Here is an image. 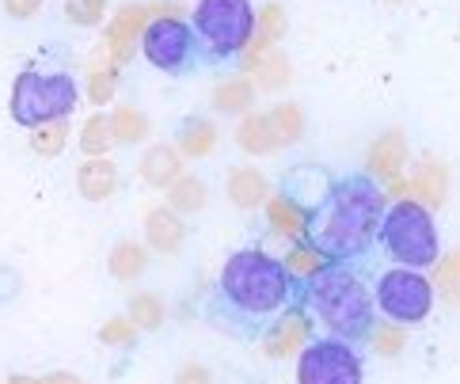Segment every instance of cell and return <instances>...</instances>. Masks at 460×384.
<instances>
[{
    "label": "cell",
    "instance_id": "cell-18",
    "mask_svg": "<svg viewBox=\"0 0 460 384\" xmlns=\"http://www.w3.org/2000/svg\"><path fill=\"white\" fill-rule=\"evenodd\" d=\"M407 191L415 194V202H422L426 210L441 206L446 202V191H449V175H446V168H441L438 160H419L415 168H411Z\"/></svg>",
    "mask_w": 460,
    "mask_h": 384
},
{
    "label": "cell",
    "instance_id": "cell-38",
    "mask_svg": "<svg viewBox=\"0 0 460 384\" xmlns=\"http://www.w3.org/2000/svg\"><path fill=\"white\" fill-rule=\"evenodd\" d=\"M175 384H213V373L206 365H183V370L175 373Z\"/></svg>",
    "mask_w": 460,
    "mask_h": 384
},
{
    "label": "cell",
    "instance_id": "cell-4",
    "mask_svg": "<svg viewBox=\"0 0 460 384\" xmlns=\"http://www.w3.org/2000/svg\"><path fill=\"white\" fill-rule=\"evenodd\" d=\"M190 31L202 65H225L240 58L255 35L252 0H199L190 12Z\"/></svg>",
    "mask_w": 460,
    "mask_h": 384
},
{
    "label": "cell",
    "instance_id": "cell-7",
    "mask_svg": "<svg viewBox=\"0 0 460 384\" xmlns=\"http://www.w3.org/2000/svg\"><path fill=\"white\" fill-rule=\"evenodd\" d=\"M373 305L376 312L385 316L388 324H422L434 308V286L422 271H411V266H392L376 278V290H373Z\"/></svg>",
    "mask_w": 460,
    "mask_h": 384
},
{
    "label": "cell",
    "instance_id": "cell-21",
    "mask_svg": "<svg viewBox=\"0 0 460 384\" xmlns=\"http://www.w3.org/2000/svg\"><path fill=\"white\" fill-rule=\"evenodd\" d=\"M267 221L278 237H289V240H305V225H308V210L297 206L289 194H270L267 198Z\"/></svg>",
    "mask_w": 460,
    "mask_h": 384
},
{
    "label": "cell",
    "instance_id": "cell-9",
    "mask_svg": "<svg viewBox=\"0 0 460 384\" xmlns=\"http://www.w3.org/2000/svg\"><path fill=\"white\" fill-rule=\"evenodd\" d=\"M297 384H361L358 346L335 335H312L297 354Z\"/></svg>",
    "mask_w": 460,
    "mask_h": 384
},
{
    "label": "cell",
    "instance_id": "cell-17",
    "mask_svg": "<svg viewBox=\"0 0 460 384\" xmlns=\"http://www.w3.org/2000/svg\"><path fill=\"white\" fill-rule=\"evenodd\" d=\"M119 187V168L111 164V156H88L76 168V194L84 202H107Z\"/></svg>",
    "mask_w": 460,
    "mask_h": 384
},
{
    "label": "cell",
    "instance_id": "cell-24",
    "mask_svg": "<svg viewBox=\"0 0 460 384\" xmlns=\"http://www.w3.org/2000/svg\"><path fill=\"white\" fill-rule=\"evenodd\" d=\"M252 85L259 88V92H278V88H286L289 85V73H293V65H289V58L282 54V49H267L255 65H252Z\"/></svg>",
    "mask_w": 460,
    "mask_h": 384
},
{
    "label": "cell",
    "instance_id": "cell-19",
    "mask_svg": "<svg viewBox=\"0 0 460 384\" xmlns=\"http://www.w3.org/2000/svg\"><path fill=\"white\" fill-rule=\"evenodd\" d=\"M213 145H217V126L202 114H190V119L179 122L175 129V148L183 160H202L213 153Z\"/></svg>",
    "mask_w": 460,
    "mask_h": 384
},
{
    "label": "cell",
    "instance_id": "cell-16",
    "mask_svg": "<svg viewBox=\"0 0 460 384\" xmlns=\"http://www.w3.org/2000/svg\"><path fill=\"white\" fill-rule=\"evenodd\" d=\"M225 191H228V198H233V206H240V210L267 206V198L274 194L270 191V179L262 175L259 168H252V164H240V168L228 172L225 175Z\"/></svg>",
    "mask_w": 460,
    "mask_h": 384
},
{
    "label": "cell",
    "instance_id": "cell-37",
    "mask_svg": "<svg viewBox=\"0 0 460 384\" xmlns=\"http://www.w3.org/2000/svg\"><path fill=\"white\" fill-rule=\"evenodd\" d=\"M4 12L12 20H35L42 12V0H4Z\"/></svg>",
    "mask_w": 460,
    "mask_h": 384
},
{
    "label": "cell",
    "instance_id": "cell-42",
    "mask_svg": "<svg viewBox=\"0 0 460 384\" xmlns=\"http://www.w3.org/2000/svg\"><path fill=\"white\" fill-rule=\"evenodd\" d=\"M0 384H4V380H0Z\"/></svg>",
    "mask_w": 460,
    "mask_h": 384
},
{
    "label": "cell",
    "instance_id": "cell-28",
    "mask_svg": "<svg viewBox=\"0 0 460 384\" xmlns=\"http://www.w3.org/2000/svg\"><path fill=\"white\" fill-rule=\"evenodd\" d=\"M126 316L137 331H156L164 324V316H168V308H164V300L156 293H134L126 305Z\"/></svg>",
    "mask_w": 460,
    "mask_h": 384
},
{
    "label": "cell",
    "instance_id": "cell-8",
    "mask_svg": "<svg viewBox=\"0 0 460 384\" xmlns=\"http://www.w3.org/2000/svg\"><path fill=\"white\" fill-rule=\"evenodd\" d=\"M141 54L153 69L168 73V76H187L202 65L199 58V42H194L190 23H183L179 15H160L149 20L141 31Z\"/></svg>",
    "mask_w": 460,
    "mask_h": 384
},
{
    "label": "cell",
    "instance_id": "cell-39",
    "mask_svg": "<svg viewBox=\"0 0 460 384\" xmlns=\"http://www.w3.org/2000/svg\"><path fill=\"white\" fill-rule=\"evenodd\" d=\"M42 384H84V380H80L76 373H65V370H58V373H46V377H42Z\"/></svg>",
    "mask_w": 460,
    "mask_h": 384
},
{
    "label": "cell",
    "instance_id": "cell-26",
    "mask_svg": "<svg viewBox=\"0 0 460 384\" xmlns=\"http://www.w3.org/2000/svg\"><path fill=\"white\" fill-rule=\"evenodd\" d=\"M111 138H114V145H137V141L149 138V119L129 103L114 107L111 111Z\"/></svg>",
    "mask_w": 460,
    "mask_h": 384
},
{
    "label": "cell",
    "instance_id": "cell-31",
    "mask_svg": "<svg viewBox=\"0 0 460 384\" xmlns=\"http://www.w3.org/2000/svg\"><path fill=\"white\" fill-rule=\"evenodd\" d=\"M270 126L278 133V141L293 145V141H301V133H305V114H301L297 103H278L270 111Z\"/></svg>",
    "mask_w": 460,
    "mask_h": 384
},
{
    "label": "cell",
    "instance_id": "cell-12",
    "mask_svg": "<svg viewBox=\"0 0 460 384\" xmlns=\"http://www.w3.org/2000/svg\"><path fill=\"white\" fill-rule=\"evenodd\" d=\"M407 164V138L400 129H388L381 133L373 145H369V156H366V175H373L376 183H392Z\"/></svg>",
    "mask_w": 460,
    "mask_h": 384
},
{
    "label": "cell",
    "instance_id": "cell-11",
    "mask_svg": "<svg viewBox=\"0 0 460 384\" xmlns=\"http://www.w3.org/2000/svg\"><path fill=\"white\" fill-rule=\"evenodd\" d=\"M145 23H149V15H145L141 4H129L122 8L114 20L107 23V39H103V49H107V58L111 65H126L129 58H134V49L141 42V31Z\"/></svg>",
    "mask_w": 460,
    "mask_h": 384
},
{
    "label": "cell",
    "instance_id": "cell-33",
    "mask_svg": "<svg viewBox=\"0 0 460 384\" xmlns=\"http://www.w3.org/2000/svg\"><path fill=\"white\" fill-rule=\"evenodd\" d=\"M366 343H373L376 354L396 358L400 350L407 346V335H403V327H400V324H388V320H381V324H373V331H369V339H366Z\"/></svg>",
    "mask_w": 460,
    "mask_h": 384
},
{
    "label": "cell",
    "instance_id": "cell-1",
    "mask_svg": "<svg viewBox=\"0 0 460 384\" xmlns=\"http://www.w3.org/2000/svg\"><path fill=\"white\" fill-rule=\"evenodd\" d=\"M297 293H301V278H293L282 259L267 255L262 247H240L221 266L206 316L225 335L255 343L259 331L278 312L297 305Z\"/></svg>",
    "mask_w": 460,
    "mask_h": 384
},
{
    "label": "cell",
    "instance_id": "cell-40",
    "mask_svg": "<svg viewBox=\"0 0 460 384\" xmlns=\"http://www.w3.org/2000/svg\"><path fill=\"white\" fill-rule=\"evenodd\" d=\"M4 384H42V377H27V373H15V377H8Z\"/></svg>",
    "mask_w": 460,
    "mask_h": 384
},
{
    "label": "cell",
    "instance_id": "cell-27",
    "mask_svg": "<svg viewBox=\"0 0 460 384\" xmlns=\"http://www.w3.org/2000/svg\"><path fill=\"white\" fill-rule=\"evenodd\" d=\"M111 145H114V138H111V114H103V111L88 114V122H84V129H80V138H76V148L84 156H107Z\"/></svg>",
    "mask_w": 460,
    "mask_h": 384
},
{
    "label": "cell",
    "instance_id": "cell-6",
    "mask_svg": "<svg viewBox=\"0 0 460 384\" xmlns=\"http://www.w3.org/2000/svg\"><path fill=\"white\" fill-rule=\"evenodd\" d=\"M80 103V85L73 73L54 69V73H42V69H23L12 85V103L8 114L15 126L23 129H35L42 122H58V119H69Z\"/></svg>",
    "mask_w": 460,
    "mask_h": 384
},
{
    "label": "cell",
    "instance_id": "cell-14",
    "mask_svg": "<svg viewBox=\"0 0 460 384\" xmlns=\"http://www.w3.org/2000/svg\"><path fill=\"white\" fill-rule=\"evenodd\" d=\"M183 240H187L183 217L168 206L149 210V217H145V247H153L160 255H175L179 247H183Z\"/></svg>",
    "mask_w": 460,
    "mask_h": 384
},
{
    "label": "cell",
    "instance_id": "cell-5",
    "mask_svg": "<svg viewBox=\"0 0 460 384\" xmlns=\"http://www.w3.org/2000/svg\"><path fill=\"white\" fill-rule=\"evenodd\" d=\"M376 244L385 247V255L396 266H411V271H426L441 255L434 217L415 198H400V202L385 210L381 228H376Z\"/></svg>",
    "mask_w": 460,
    "mask_h": 384
},
{
    "label": "cell",
    "instance_id": "cell-34",
    "mask_svg": "<svg viewBox=\"0 0 460 384\" xmlns=\"http://www.w3.org/2000/svg\"><path fill=\"white\" fill-rule=\"evenodd\" d=\"M65 20L76 27H100L107 20V0H65Z\"/></svg>",
    "mask_w": 460,
    "mask_h": 384
},
{
    "label": "cell",
    "instance_id": "cell-32",
    "mask_svg": "<svg viewBox=\"0 0 460 384\" xmlns=\"http://www.w3.org/2000/svg\"><path fill=\"white\" fill-rule=\"evenodd\" d=\"M282 263L289 266V274H293V278H301V281L316 274L320 266H327V259H323L308 240H297V244H293V247H289V255H286Z\"/></svg>",
    "mask_w": 460,
    "mask_h": 384
},
{
    "label": "cell",
    "instance_id": "cell-10",
    "mask_svg": "<svg viewBox=\"0 0 460 384\" xmlns=\"http://www.w3.org/2000/svg\"><path fill=\"white\" fill-rule=\"evenodd\" d=\"M316 335V324L308 320V312L301 308V305H289V308H282L274 316V320L259 331V350L267 358H274V362H282V358H289V354H301V346Z\"/></svg>",
    "mask_w": 460,
    "mask_h": 384
},
{
    "label": "cell",
    "instance_id": "cell-29",
    "mask_svg": "<svg viewBox=\"0 0 460 384\" xmlns=\"http://www.w3.org/2000/svg\"><path fill=\"white\" fill-rule=\"evenodd\" d=\"M430 286H434V293H441V300H449V305H460V252L438 255Z\"/></svg>",
    "mask_w": 460,
    "mask_h": 384
},
{
    "label": "cell",
    "instance_id": "cell-15",
    "mask_svg": "<svg viewBox=\"0 0 460 384\" xmlns=\"http://www.w3.org/2000/svg\"><path fill=\"white\" fill-rule=\"evenodd\" d=\"M137 175L149 183V187L168 191L172 183L183 175V156H179V148L168 145V141L149 145V148H145V156H141V164H137Z\"/></svg>",
    "mask_w": 460,
    "mask_h": 384
},
{
    "label": "cell",
    "instance_id": "cell-13",
    "mask_svg": "<svg viewBox=\"0 0 460 384\" xmlns=\"http://www.w3.org/2000/svg\"><path fill=\"white\" fill-rule=\"evenodd\" d=\"M286 27H289V20H286V8L282 4H262L259 12H255V35H252V42H248V49L240 54V61H243V69H252V65L267 54V49H274V42H282V35H286Z\"/></svg>",
    "mask_w": 460,
    "mask_h": 384
},
{
    "label": "cell",
    "instance_id": "cell-35",
    "mask_svg": "<svg viewBox=\"0 0 460 384\" xmlns=\"http://www.w3.org/2000/svg\"><path fill=\"white\" fill-rule=\"evenodd\" d=\"M119 65H95V69L88 73V95H92V103L95 107H103V103H111L114 99V85H119Z\"/></svg>",
    "mask_w": 460,
    "mask_h": 384
},
{
    "label": "cell",
    "instance_id": "cell-22",
    "mask_svg": "<svg viewBox=\"0 0 460 384\" xmlns=\"http://www.w3.org/2000/svg\"><path fill=\"white\" fill-rule=\"evenodd\" d=\"M107 271L114 281H137L145 271H149V247L137 240H119L107 255Z\"/></svg>",
    "mask_w": 460,
    "mask_h": 384
},
{
    "label": "cell",
    "instance_id": "cell-30",
    "mask_svg": "<svg viewBox=\"0 0 460 384\" xmlns=\"http://www.w3.org/2000/svg\"><path fill=\"white\" fill-rule=\"evenodd\" d=\"M65 145H69V119H58V122H42L31 129V148L39 156H61Z\"/></svg>",
    "mask_w": 460,
    "mask_h": 384
},
{
    "label": "cell",
    "instance_id": "cell-20",
    "mask_svg": "<svg viewBox=\"0 0 460 384\" xmlns=\"http://www.w3.org/2000/svg\"><path fill=\"white\" fill-rule=\"evenodd\" d=\"M236 145L252 156H270L282 148V141H278V133L270 126V114H259V111L243 114V122L236 126Z\"/></svg>",
    "mask_w": 460,
    "mask_h": 384
},
{
    "label": "cell",
    "instance_id": "cell-36",
    "mask_svg": "<svg viewBox=\"0 0 460 384\" xmlns=\"http://www.w3.org/2000/svg\"><path fill=\"white\" fill-rule=\"evenodd\" d=\"M100 343L103 346H134L137 343V327L129 324V316H114L100 327Z\"/></svg>",
    "mask_w": 460,
    "mask_h": 384
},
{
    "label": "cell",
    "instance_id": "cell-2",
    "mask_svg": "<svg viewBox=\"0 0 460 384\" xmlns=\"http://www.w3.org/2000/svg\"><path fill=\"white\" fill-rule=\"evenodd\" d=\"M388 210V191L366 172H347L308 210L305 240L327 263H358L373 252L376 228Z\"/></svg>",
    "mask_w": 460,
    "mask_h": 384
},
{
    "label": "cell",
    "instance_id": "cell-23",
    "mask_svg": "<svg viewBox=\"0 0 460 384\" xmlns=\"http://www.w3.org/2000/svg\"><path fill=\"white\" fill-rule=\"evenodd\" d=\"M252 103H255L252 76H228L213 88V111H221V114H248Z\"/></svg>",
    "mask_w": 460,
    "mask_h": 384
},
{
    "label": "cell",
    "instance_id": "cell-41",
    "mask_svg": "<svg viewBox=\"0 0 460 384\" xmlns=\"http://www.w3.org/2000/svg\"><path fill=\"white\" fill-rule=\"evenodd\" d=\"M392 4H400V0H392Z\"/></svg>",
    "mask_w": 460,
    "mask_h": 384
},
{
    "label": "cell",
    "instance_id": "cell-3",
    "mask_svg": "<svg viewBox=\"0 0 460 384\" xmlns=\"http://www.w3.org/2000/svg\"><path fill=\"white\" fill-rule=\"evenodd\" d=\"M297 305L308 312V320L316 324V331L323 327L327 335L347 339L354 346L366 343L376 324L373 290L366 286L361 271H354L350 263H327L312 278H305Z\"/></svg>",
    "mask_w": 460,
    "mask_h": 384
},
{
    "label": "cell",
    "instance_id": "cell-25",
    "mask_svg": "<svg viewBox=\"0 0 460 384\" xmlns=\"http://www.w3.org/2000/svg\"><path fill=\"white\" fill-rule=\"evenodd\" d=\"M168 210H175L179 217L202 213L206 210V183L199 175H179L168 187Z\"/></svg>",
    "mask_w": 460,
    "mask_h": 384
}]
</instances>
